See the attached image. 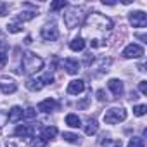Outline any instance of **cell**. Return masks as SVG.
<instances>
[{
    "label": "cell",
    "mask_w": 147,
    "mask_h": 147,
    "mask_svg": "<svg viewBox=\"0 0 147 147\" xmlns=\"http://www.w3.org/2000/svg\"><path fill=\"white\" fill-rule=\"evenodd\" d=\"M14 133H16L18 137H23V138H30V137H33L35 128H33L31 125H19Z\"/></svg>",
    "instance_id": "cell-10"
},
{
    "label": "cell",
    "mask_w": 147,
    "mask_h": 147,
    "mask_svg": "<svg viewBox=\"0 0 147 147\" xmlns=\"http://www.w3.org/2000/svg\"><path fill=\"white\" fill-rule=\"evenodd\" d=\"M62 138H64L66 142H69V144H78V142H80V137H78V135L69 133V131H64V133H62Z\"/></svg>",
    "instance_id": "cell-20"
},
{
    "label": "cell",
    "mask_w": 147,
    "mask_h": 147,
    "mask_svg": "<svg viewBox=\"0 0 147 147\" xmlns=\"http://www.w3.org/2000/svg\"><path fill=\"white\" fill-rule=\"evenodd\" d=\"M36 16V12L33 11V12H23V14H19V19L21 21H30V19H33Z\"/></svg>",
    "instance_id": "cell-27"
},
{
    "label": "cell",
    "mask_w": 147,
    "mask_h": 147,
    "mask_svg": "<svg viewBox=\"0 0 147 147\" xmlns=\"http://www.w3.org/2000/svg\"><path fill=\"white\" fill-rule=\"evenodd\" d=\"M42 85H49V83H52L54 82V76H52V73H45V75L42 76Z\"/></svg>",
    "instance_id": "cell-26"
},
{
    "label": "cell",
    "mask_w": 147,
    "mask_h": 147,
    "mask_svg": "<svg viewBox=\"0 0 147 147\" xmlns=\"http://www.w3.org/2000/svg\"><path fill=\"white\" fill-rule=\"evenodd\" d=\"M24 43H26V45H30V43H31V36H26V40H24Z\"/></svg>",
    "instance_id": "cell-34"
},
{
    "label": "cell",
    "mask_w": 147,
    "mask_h": 147,
    "mask_svg": "<svg viewBox=\"0 0 147 147\" xmlns=\"http://www.w3.org/2000/svg\"><path fill=\"white\" fill-rule=\"evenodd\" d=\"M7 62V54L5 52H0V67H4Z\"/></svg>",
    "instance_id": "cell-30"
},
{
    "label": "cell",
    "mask_w": 147,
    "mask_h": 147,
    "mask_svg": "<svg viewBox=\"0 0 147 147\" xmlns=\"http://www.w3.org/2000/svg\"><path fill=\"white\" fill-rule=\"evenodd\" d=\"M69 49H71L73 52H82V50L85 49V40H83L82 36L73 38V40L69 42Z\"/></svg>",
    "instance_id": "cell-15"
},
{
    "label": "cell",
    "mask_w": 147,
    "mask_h": 147,
    "mask_svg": "<svg viewBox=\"0 0 147 147\" xmlns=\"http://www.w3.org/2000/svg\"><path fill=\"white\" fill-rule=\"evenodd\" d=\"M128 147H145V145H144V138H140V137H133V138L128 142Z\"/></svg>",
    "instance_id": "cell-21"
},
{
    "label": "cell",
    "mask_w": 147,
    "mask_h": 147,
    "mask_svg": "<svg viewBox=\"0 0 147 147\" xmlns=\"http://www.w3.org/2000/svg\"><path fill=\"white\" fill-rule=\"evenodd\" d=\"M43 67V59L33 52H26L24 57H23V69L28 73V75H31V73H36Z\"/></svg>",
    "instance_id": "cell-2"
},
{
    "label": "cell",
    "mask_w": 147,
    "mask_h": 147,
    "mask_svg": "<svg viewBox=\"0 0 147 147\" xmlns=\"http://www.w3.org/2000/svg\"><path fill=\"white\" fill-rule=\"evenodd\" d=\"M55 135H57V128L55 126H47V128H43V133H42V138L43 140H52V138H55Z\"/></svg>",
    "instance_id": "cell-18"
},
{
    "label": "cell",
    "mask_w": 147,
    "mask_h": 147,
    "mask_svg": "<svg viewBox=\"0 0 147 147\" xmlns=\"http://www.w3.org/2000/svg\"><path fill=\"white\" fill-rule=\"evenodd\" d=\"M7 31H9V33H19V31H23V26L18 24V23H12V24L7 26Z\"/></svg>",
    "instance_id": "cell-25"
},
{
    "label": "cell",
    "mask_w": 147,
    "mask_h": 147,
    "mask_svg": "<svg viewBox=\"0 0 147 147\" xmlns=\"http://www.w3.org/2000/svg\"><path fill=\"white\" fill-rule=\"evenodd\" d=\"M85 90V82L83 80H73L67 85V94L69 95H78Z\"/></svg>",
    "instance_id": "cell-8"
},
{
    "label": "cell",
    "mask_w": 147,
    "mask_h": 147,
    "mask_svg": "<svg viewBox=\"0 0 147 147\" xmlns=\"http://www.w3.org/2000/svg\"><path fill=\"white\" fill-rule=\"evenodd\" d=\"M42 87H43V85H42L40 80H35V78H28V80H26V88L31 90V92H40Z\"/></svg>",
    "instance_id": "cell-16"
},
{
    "label": "cell",
    "mask_w": 147,
    "mask_h": 147,
    "mask_svg": "<svg viewBox=\"0 0 147 147\" xmlns=\"http://www.w3.org/2000/svg\"><path fill=\"white\" fill-rule=\"evenodd\" d=\"M7 12V5H0V16H5Z\"/></svg>",
    "instance_id": "cell-33"
},
{
    "label": "cell",
    "mask_w": 147,
    "mask_h": 147,
    "mask_svg": "<svg viewBox=\"0 0 147 147\" xmlns=\"http://www.w3.org/2000/svg\"><path fill=\"white\" fill-rule=\"evenodd\" d=\"M107 87L113 90V94H114L116 97L123 95V92H125V88H123V82H121V80H116V78L109 80V82H107Z\"/></svg>",
    "instance_id": "cell-12"
},
{
    "label": "cell",
    "mask_w": 147,
    "mask_h": 147,
    "mask_svg": "<svg viewBox=\"0 0 147 147\" xmlns=\"http://www.w3.org/2000/svg\"><path fill=\"white\" fill-rule=\"evenodd\" d=\"M45 145H47V140H43V138L31 140V147H45Z\"/></svg>",
    "instance_id": "cell-28"
},
{
    "label": "cell",
    "mask_w": 147,
    "mask_h": 147,
    "mask_svg": "<svg viewBox=\"0 0 147 147\" xmlns=\"http://www.w3.org/2000/svg\"><path fill=\"white\" fill-rule=\"evenodd\" d=\"M145 111H147V106H144V104H140V106H135V107H133V114H135V116H144V114H145Z\"/></svg>",
    "instance_id": "cell-24"
},
{
    "label": "cell",
    "mask_w": 147,
    "mask_h": 147,
    "mask_svg": "<svg viewBox=\"0 0 147 147\" xmlns=\"http://www.w3.org/2000/svg\"><path fill=\"white\" fill-rule=\"evenodd\" d=\"M42 38L47 40V42H54L59 38V30L55 26V23H50V24H45L42 28Z\"/></svg>",
    "instance_id": "cell-5"
},
{
    "label": "cell",
    "mask_w": 147,
    "mask_h": 147,
    "mask_svg": "<svg viewBox=\"0 0 147 147\" xmlns=\"http://www.w3.org/2000/svg\"><path fill=\"white\" fill-rule=\"evenodd\" d=\"M0 90H2L4 94H14L18 90V85L14 80H9V78H0Z\"/></svg>",
    "instance_id": "cell-9"
},
{
    "label": "cell",
    "mask_w": 147,
    "mask_h": 147,
    "mask_svg": "<svg viewBox=\"0 0 147 147\" xmlns=\"http://www.w3.org/2000/svg\"><path fill=\"white\" fill-rule=\"evenodd\" d=\"M57 107V102L54 100V99H45V100H42L40 104H38V111H42V113H50V111H54Z\"/></svg>",
    "instance_id": "cell-13"
},
{
    "label": "cell",
    "mask_w": 147,
    "mask_h": 147,
    "mask_svg": "<svg viewBox=\"0 0 147 147\" xmlns=\"http://www.w3.org/2000/svg\"><path fill=\"white\" fill-rule=\"evenodd\" d=\"M138 90H140L144 95H147V82H140V83H138Z\"/></svg>",
    "instance_id": "cell-29"
},
{
    "label": "cell",
    "mask_w": 147,
    "mask_h": 147,
    "mask_svg": "<svg viewBox=\"0 0 147 147\" xmlns=\"http://www.w3.org/2000/svg\"><path fill=\"white\" fill-rule=\"evenodd\" d=\"M62 64H64V69L69 73V75H76V73L80 71V64H78L76 59H71V57L69 59H64Z\"/></svg>",
    "instance_id": "cell-11"
},
{
    "label": "cell",
    "mask_w": 147,
    "mask_h": 147,
    "mask_svg": "<svg viewBox=\"0 0 147 147\" xmlns=\"http://www.w3.org/2000/svg\"><path fill=\"white\" fill-rule=\"evenodd\" d=\"M35 116H36V109L35 107H28V109L23 111V118H26V119H33Z\"/></svg>",
    "instance_id": "cell-23"
},
{
    "label": "cell",
    "mask_w": 147,
    "mask_h": 147,
    "mask_svg": "<svg viewBox=\"0 0 147 147\" xmlns=\"http://www.w3.org/2000/svg\"><path fill=\"white\" fill-rule=\"evenodd\" d=\"M114 147H121V144H116V145H114Z\"/></svg>",
    "instance_id": "cell-35"
},
{
    "label": "cell",
    "mask_w": 147,
    "mask_h": 147,
    "mask_svg": "<svg viewBox=\"0 0 147 147\" xmlns=\"http://www.w3.org/2000/svg\"><path fill=\"white\" fill-rule=\"evenodd\" d=\"M97 130H99L97 121H95V119H88V123H87V126H85V133H87V135H95Z\"/></svg>",
    "instance_id": "cell-19"
},
{
    "label": "cell",
    "mask_w": 147,
    "mask_h": 147,
    "mask_svg": "<svg viewBox=\"0 0 147 147\" xmlns=\"http://www.w3.org/2000/svg\"><path fill=\"white\" fill-rule=\"evenodd\" d=\"M66 125L71 126V128H80L82 126V119L76 114H67L66 116Z\"/></svg>",
    "instance_id": "cell-17"
},
{
    "label": "cell",
    "mask_w": 147,
    "mask_h": 147,
    "mask_svg": "<svg viewBox=\"0 0 147 147\" xmlns=\"http://www.w3.org/2000/svg\"><path fill=\"white\" fill-rule=\"evenodd\" d=\"M111 30H113V21L99 12L88 14V18L85 19V24H83V33L87 35L92 49L102 47L106 42V36Z\"/></svg>",
    "instance_id": "cell-1"
},
{
    "label": "cell",
    "mask_w": 147,
    "mask_h": 147,
    "mask_svg": "<svg viewBox=\"0 0 147 147\" xmlns=\"http://www.w3.org/2000/svg\"><path fill=\"white\" fill-rule=\"evenodd\" d=\"M67 5V2L66 0H59V2H52L50 4V11H61V9H64Z\"/></svg>",
    "instance_id": "cell-22"
},
{
    "label": "cell",
    "mask_w": 147,
    "mask_h": 147,
    "mask_svg": "<svg viewBox=\"0 0 147 147\" xmlns=\"http://www.w3.org/2000/svg\"><path fill=\"white\" fill-rule=\"evenodd\" d=\"M126 119V111L123 107H111L104 113V121L107 125H116L119 121H125Z\"/></svg>",
    "instance_id": "cell-4"
},
{
    "label": "cell",
    "mask_w": 147,
    "mask_h": 147,
    "mask_svg": "<svg viewBox=\"0 0 147 147\" xmlns=\"http://www.w3.org/2000/svg\"><path fill=\"white\" fill-rule=\"evenodd\" d=\"M97 99H99V100H106V99H107L106 94H104V90H99V92H97Z\"/></svg>",
    "instance_id": "cell-32"
},
{
    "label": "cell",
    "mask_w": 147,
    "mask_h": 147,
    "mask_svg": "<svg viewBox=\"0 0 147 147\" xmlns=\"http://www.w3.org/2000/svg\"><path fill=\"white\" fill-rule=\"evenodd\" d=\"M82 21H83V14H82V9H78V7H71V9L64 14V24H66L69 30L80 26Z\"/></svg>",
    "instance_id": "cell-3"
},
{
    "label": "cell",
    "mask_w": 147,
    "mask_h": 147,
    "mask_svg": "<svg viewBox=\"0 0 147 147\" xmlns=\"http://www.w3.org/2000/svg\"><path fill=\"white\" fill-rule=\"evenodd\" d=\"M5 121H7V114H5L4 111H0V128L5 125Z\"/></svg>",
    "instance_id": "cell-31"
},
{
    "label": "cell",
    "mask_w": 147,
    "mask_h": 147,
    "mask_svg": "<svg viewBox=\"0 0 147 147\" xmlns=\"http://www.w3.org/2000/svg\"><path fill=\"white\" fill-rule=\"evenodd\" d=\"M21 118H23V109H21L19 106H14V107L9 111V114H7V119H9L11 123H18Z\"/></svg>",
    "instance_id": "cell-14"
},
{
    "label": "cell",
    "mask_w": 147,
    "mask_h": 147,
    "mask_svg": "<svg viewBox=\"0 0 147 147\" xmlns=\"http://www.w3.org/2000/svg\"><path fill=\"white\" fill-rule=\"evenodd\" d=\"M130 23L133 28H145L147 24V14L144 11H135L130 14Z\"/></svg>",
    "instance_id": "cell-7"
},
{
    "label": "cell",
    "mask_w": 147,
    "mask_h": 147,
    "mask_svg": "<svg viewBox=\"0 0 147 147\" xmlns=\"http://www.w3.org/2000/svg\"><path fill=\"white\" fill-rule=\"evenodd\" d=\"M121 55L125 59H138V57L144 55V49L140 45H137V43H130V45H126V49L123 50Z\"/></svg>",
    "instance_id": "cell-6"
}]
</instances>
